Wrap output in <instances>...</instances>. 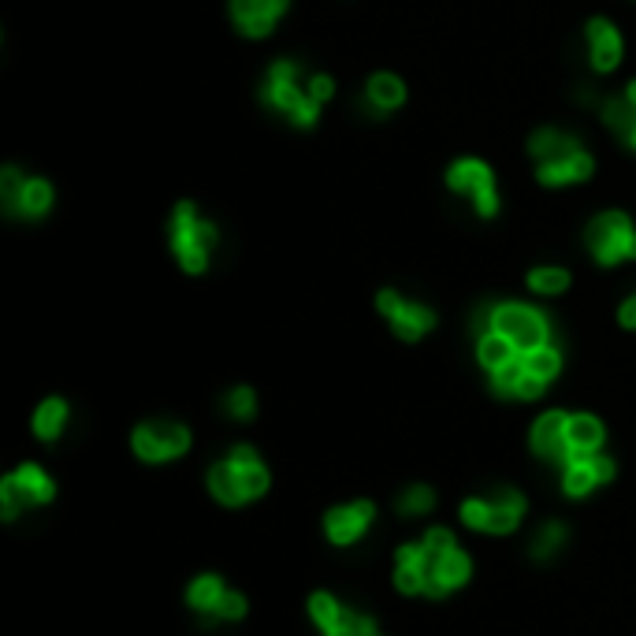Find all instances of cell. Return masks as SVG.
<instances>
[{"mask_svg":"<svg viewBox=\"0 0 636 636\" xmlns=\"http://www.w3.org/2000/svg\"><path fill=\"white\" fill-rule=\"evenodd\" d=\"M625 97H629V101L636 105V83H629V86H625ZM625 142H629L633 150H636V127H633V134H629V139H625Z\"/></svg>","mask_w":636,"mask_h":636,"instance_id":"obj_37","label":"cell"},{"mask_svg":"<svg viewBox=\"0 0 636 636\" xmlns=\"http://www.w3.org/2000/svg\"><path fill=\"white\" fill-rule=\"evenodd\" d=\"M19 484H23L26 487V492H31V498H34V503H48V498H53V492H56V487H53V481H48V476L42 473V469H37V465H23V469H19Z\"/></svg>","mask_w":636,"mask_h":636,"instance_id":"obj_26","label":"cell"},{"mask_svg":"<svg viewBox=\"0 0 636 636\" xmlns=\"http://www.w3.org/2000/svg\"><path fill=\"white\" fill-rule=\"evenodd\" d=\"M566 540V528L562 525H547L540 536H536V555H540V559H547V555L551 551H559V544Z\"/></svg>","mask_w":636,"mask_h":636,"instance_id":"obj_32","label":"cell"},{"mask_svg":"<svg viewBox=\"0 0 636 636\" xmlns=\"http://www.w3.org/2000/svg\"><path fill=\"white\" fill-rule=\"evenodd\" d=\"M595 484H600V481H595V473H592L589 454H573L570 469H566V492H570V495H584V492H592Z\"/></svg>","mask_w":636,"mask_h":636,"instance_id":"obj_23","label":"cell"},{"mask_svg":"<svg viewBox=\"0 0 636 636\" xmlns=\"http://www.w3.org/2000/svg\"><path fill=\"white\" fill-rule=\"evenodd\" d=\"M331 90L336 86H331L328 75H306L298 61H276L268 72V83H264V101L279 109L290 123L312 127Z\"/></svg>","mask_w":636,"mask_h":636,"instance_id":"obj_1","label":"cell"},{"mask_svg":"<svg viewBox=\"0 0 636 636\" xmlns=\"http://www.w3.org/2000/svg\"><path fill=\"white\" fill-rule=\"evenodd\" d=\"M533 156H536V175L544 187H570V183H584L595 168V161L581 150V142L570 139L562 131H536L533 134Z\"/></svg>","mask_w":636,"mask_h":636,"instance_id":"obj_2","label":"cell"},{"mask_svg":"<svg viewBox=\"0 0 636 636\" xmlns=\"http://www.w3.org/2000/svg\"><path fill=\"white\" fill-rule=\"evenodd\" d=\"M447 187L454 194H462V198H469V205H473L481 217H495V212H498L495 175L484 161H476V156H465V161L450 164Z\"/></svg>","mask_w":636,"mask_h":636,"instance_id":"obj_8","label":"cell"},{"mask_svg":"<svg viewBox=\"0 0 636 636\" xmlns=\"http://www.w3.org/2000/svg\"><path fill=\"white\" fill-rule=\"evenodd\" d=\"M584 37H589V64L595 67V72H603V75L614 72L622 61V34L614 31V23H606V19H592Z\"/></svg>","mask_w":636,"mask_h":636,"instance_id":"obj_13","label":"cell"},{"mask_svg":"<svg viewBox=\"0 0 636 636\" xmlns=\"http://www.w3.org/2000/svg\"><path fill=\"white\" fill-rule=\"evenodd\" d=\"M217 246V228L209 220L198 217L190 201L175 205V217H172V253L179 257L183 268L190 276L209 268V253Z\"/></svg>","mask_w":636,"mask_h":636,"instance_id":"obj_4","label":"cell"},{"mask_svg":"<svg viewBox=\"0 0 636 636\" xmlns=\"http://www.w3.org/2000/svg\"><path fill=\"white\" fill-rule=\"evenodd\" d=\"M220 595H223V584H220V577H198V581L190 584V592H187V600L194 611H205V614H212L217 611V603H220Z\"/></svg>","mask_w":636,"mask_h":636,"instance_id":"obj_21","label":"cell"},{"mask_svg":"<svg viewBox=\"0 0 636 636\" xmlns=\"http://www.w3.org/2000/svg\"><path fill=\"white\" fill-rule=\"evenodd\" d=\"M570 417L566 414H544L533 428V450L551 462H570L573 450H570Z\"/></svg>","mask_w":636,"mask_h":636,"instance_id":"obj_12","label":"cell"},{"mask_svg":"<svg viewBox=\"0 0 636 636\" xmlns=\"http://www.w3.org/2000/svg\"><path fill=\"white\" fill-rule=\"evenodd\" d=\"M253 409H257V403H253V391L250 387H234L228 395V414L239 417V420H250Z\"/></svg>","mask_w":636,"mask_h":636,"instance_id":"obj_30","label":"cell"},{"mask_svg":"<svg viewBox=\"0 0 636 636\" xmlns=\"http://www.w3.org/2000/svg\"><path fill=\"white\" fill-rule=\"evenodd\" d=\"M187 447L190 432L183 425H172V420H150V425H139V432H134V454L142 462H168V458H179Z\"/></svg>","mask_w":636,"mask_h":636,"instance_id":"obj_9","label":"cell"},{"mask_svg":"<svg viewBox=\"0 0 636 636\" xmlns=\"http://www.w3.org/2000/svg\"><path fill=\"white\" fill-rule=\"evenodd\" d=\"M0 201H4L8 217L37 220V217H45L48 205H53V187H48L45 179L23 175L15 164H8V168L0 172Z\"/></svg>","mask_w":636,"mask_h":636,"instance_id":"obj_6","label":"cell"},{"mask_svg":"<svg viewBox=\"0 0 636 636\" xmlns=\"http://www.w3.org/2000/svg\"><path fill=\"white\" fill-rule=\"evenodd\" d=\"M454 551V536L447 533V528H432V533L425 536V559H439V555Z\"/></svg>","mask_w":636,"mask_h":636,"instance_id":"obj_31","label":"cell"},{"mask_svg":"<svg viewBox=\"0 0 636 636\" xmlns=\"http://www.w3.org/2000/svg\"><path fill=\"white\" fill-rule=\"evenodd\" d=\"M462 522L469 528H484V522H487V503H484V498H469V503L462 506Z\"/></svg>","mask_w":636,"mask_h":636,"instance_id":"obj_34","label":"cell"},{"mask_svg":"<svg viewBox=\"0 0 636 636\" xmlns=\"http://www.w3.org/2000/svg\"><path fill=\"white\" fill-rule=\"evenodd\" d=\"M618 320H622V328H633V331H636V295L618 309Z\"/></svg>","mask_w":636,"mask_h":636,"instance_id":"obj_36","label":"cell"},{"mask_svg":"<svg viewBox=\"0 0 636 636\" xmlns=\"http://www.w3.org/2000/svg\"><path fill=\"white\" fill-rule=\"evenodd\" d=\"M0 506H4V517L12 522V517L23 511V506H34V498H31V492H26L23 484H19V476L12 473L8 476L4 484H0Z\"/></svg>","mask_w":636,"mask_h":636,"instance_id":"obj_25","label":"cell"},{"mask_svg":"<svg viewBox=\"0 0 636 636\" xmlns=\"http://www.w3.org/2000/svg\"><path fill=\"white\" fill-rule=\"evenodd\" d=\"M487 331H498L506 342H514L517 354H528V350H540L551 342V325L540 309L533 306H517V301H506V306H495L487 312Z\"/></svg>","mask_w":636,"mask_h":636,"instance_id":"obj_5","label":"cell"},{"mask_svg":"<svg viewBox=\"0 0 636 636\" xmlns=\"http://www.w3.org/2000/svg\"><path fill=\"white\" fill-rule=\"evenodd\" d=\"M309 614H312V622L320 625V633H331V625L339 622V614H342V606L331 600L328 592H317L309 600Z\"/></svg>","mask_w":636,"mask_h":636,"instance_id":"obj_27","label":"cell"},{"mask_svg":"<svg viewBox=\"0 0 636 636\" xmlns=\"http://www.w3.org/2000/svg\"><path fill=\"white\" fill-rule=\"evenodd\" d=\"M436 503V495L428 492V487H409V492L398 498V511L403 514H428Z\"/></svg>","mask_w":636,"mask_h":636,"instance_id":"obj_29","label":"cell"},{"mask_svg":"<svg viewBox=\"0 0 636 636\" xmlns=\"http://www.w3.org/2000/svg\"><path fill=\"white\" fill-rule=\"evenodd\" d=\"M566 436H570L573 454H595L603 443V425L589 414H577V417H570V432Z\"/></svg>","mask_w":636,"mask_h":636,"instance_id":"obj_18","label":"cell"},{"mask_svg":"<svg viewBox=\"0 0 636 636\" xmlns=\"http://www.w3.org/2000/svg\"><path fill=\"white\" fill-rule=\"evenodd\" d=\"M522 376H525V361L517 358L511 361V365H503V369H495L492 373V387H495V395H517V384H522Z\"/></svg>","mask_w":636,"mask_h":636,"instance_id":"obj_28","label":"cell"},{"mask_svg":"<svg viewBox=\"0 0 636 636\" xmlns=\"http://www.w3.org/2000/svg\"><path fill=\"white\" fill-rule=\"evenodd\" d=\"M376 306L387 317V325L395 328V336L406 339V342H417L420 336H428V331L436 328V312L432 309L398 298L395 290H384V295L376 298Z\"/></svg>","mask_w":636,"mask_h":636,"instance_id":"obj_10","label":"cell"},{"mask_svg":"<svg viewBox=\"0 0 636 636\" xmlns=\"http://www.w3.org/2000/svg\"><path fill=\"white\" fill-rule=\"evenodd\" d=\"M373 503H354V506H339V511H331L328 514V522H325V528H328V536L336 544H354L361 533L369 528V522H373Z\"/></svg>","mask_w":636,"mask_h":636,"instance_id":"obj_14","label":"cell"},{"mask_svg":"<svg viewBox=\"0 0 636 636\" xmlns=\"http://www.w3.org/2000/svg\"><path fill=\"white\" fill-rule=\"evenodd\" d=\"M589 250L595 253L600 264H618V261H636V228L625 212H603L589 223Z\"/></svg>","mask_w":636,"mask_h":636,"instance_id":"obj_7","label":"cell"},{"mask_svg":"<svg viewBox=\"0 0 636 636\" xmlns=\"http://www.w3.org/2000/svg\"><path fill=\"white\" fill-rule=\"evenodd\" d=\"M403 101H406V86H403V78H398V75L380 72V75L369 78V86H365V105H369V112L387 116V112H395Z\"/></svg>","mask_w":636,"mask_h":636,"instance_id":"obj_15","label":"cell"},{"mask_svg":"<svg viewBox=\"0 0 636 636\" xmlns=\"http://www.w3.org/2000/svg\"><path fill=\"white\" fill-rule=\"evenodd\" d=\"M212 614H217V618H242V614H246V600H242V595H234V592H223Z\"/></svg>","mask_w":636,"mask_h":636,"instance_id":"obj_33","label":"cell"},{"mask_svg":"<svg viewBox=\"0 0 636 636\" xmlns=\"http://www.w3.org/2000/svg\"><path fill=\"white\" fill-rule=\"evenodd\" d=\"M528 287L536 290V295H562L566 287H570V272L566 268H533L528 272Z\"/></svg>","mask_w":636,"mask_h":636,"instance_id":"obj_22","label":"cell"},{"mask_svg":"<svg viewBox=\"0 0 636 636\" xmlns=\"http://www.w3.org/2000/svg\"><path fill=\"white\" fill-rule=\"evenodd\" d=\"M64 420H67V403H61V398H48V403L37 406V414H34V432L42 439H56V436H61V428H64Z\"/></svg>","mask_w":636,"mask_h":636,"instance_id":"obj_19","label":"cell"},{"mask_svg":"<svg viewBox=\"0 0 636 636\" xmlns=\"http://www.w3.org/2000/svg\"><path fill=\"white\" fill-rule=\"evenodd\" d=\"M290 0H231V19L246 37H264L279 23Z\"/></svg>","mask_w":636,"mask_h":636,"instance_id":"obj_11","label":"cell"},{"mask_svg":"<svg viewBox=\"0 0 636 636\" xmlns=\"http://www.w3.org/2000/svg\"><path fill=\"white\" fill-rule=\"evenodd\" d=\"M589 462H592V473H595V481H611L614 476V462L611 458H603V454H589Z\"/></svg>","mask_w":636,"mask_h":636,"instance_id":"obj_35","label":"cell"},{"mask_svg":"<svg viewBox=\"0 0 636 636\" xmlns=\"http://www.w3.org/2000/svg\"><path fill=\"white\" fill-rule=\"evenodd\" d=\"M525 514V498L517 492H503L498 498L487 503V522H484V533H511V528L522 522Z\"/></svg>","mask_w":636,"mask_h":636,"instance_id":"obj_16","label":"cell"},{"mask_svg":"<svg viewBox=\"0 0 636 636\" xmlns=\"http://www.w3.org/2000/svg\"><path fill=\"white\" fill-rule=\"evenodd\" d=\"M209 487H212V495H217L220 503L239 506V503L257 498L264 487H268V473H264V465L257 462V454H253L250 447H234L228 462L212 465Z\"/></svg>","mask_w":636,"mask_h":636,"instance_id":"obj_3","label":"cell"},{"mask_svg":"<svg viewBox=\"0 0 636 636\" xmlns=\"http://www.w3.org/2000/svg\"><path fill=\"white\" fill-rule=\"evenodd\" d=\"M325 636H380L376 633V622L369 614H358V611H342L339 622L331 625V633Z\"/></svg>","mask_w":636,"mask_h":636,"instance_id":"obj_24","label":"cell"},{"mask_svg":"<svg viewBox=\"0 0 636 636\" xmlns=\"http://www.w3.org/2000/svg\"><path fill=\"white\" fill-rule=\"evenodd\" d=\"M522 361H525L528 373L540 376L544 384H547V380L559 376V369H562V354L551 347V342H547V347H540V350H528V354H522Z\"/></svg>","mask_w":636,"mask_h":636,"instance_id":"obj_20","label":"cell"},{"mask_svg":"<svg viewBox=\"0 0 636 636\" xmlns=\"http://www.w3.org/2000/svg\"><path fill=\"white\" fill-rule=\"evenodd\" d=\"M476 358H481V365L487 369V373H495V369L511 365V361H517L522 354H517L514 342H506L498 331H484L481 342H476Z\"/></svg>","mask_w":636,"mask_h":636,"instance_id":"obj_17","label":"cell"}]
</instances>
